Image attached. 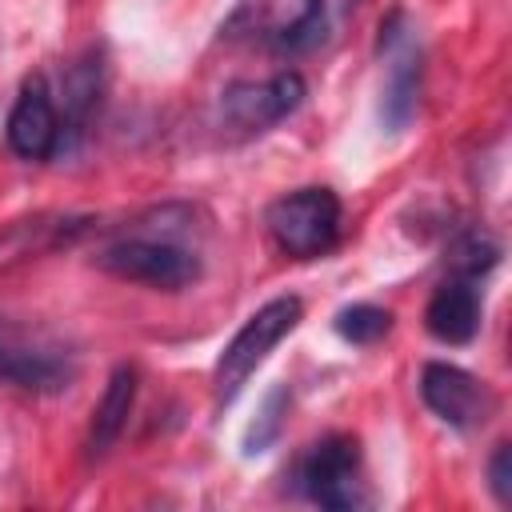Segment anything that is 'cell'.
Listing matches in <instances>:
<instances>
[{
	"instance_id": "8",
	"label": "cell",
	"mask_w": 512,
	"mask_h": 512,
	"mask_svg": "<svg viewBox=\"0 0 512 512\" xmlns=\"http://www.w3.org/2000/svg\"><path fill=\"white\" fill-rule=\"evenodd\" d=\"M4 132H8L12 152L24 156V160H44V156H52L60 148V116H56L52 96H48L40 76H32L20 88V96H16L12 112H8V128Z\"/></svg>"
},
{
	"instance_id": "5",
	"label": "cell",
	"mask_w": 512,
	"mask_h": 512,
	"mask_svg": "<svg viewBox=\"0 0 512 512\" xmlns=\"http://www.w3.org/2000/svg\"><path fill=\"white\" fill-rule=\"evenodd\" d=\"M380 52L388 60L380 116L392 132H400L416 116V104H420V44H416L404 12H392L380 24Z\"/></svg>"
},
{
	"instance_id": "14",
	"label": "cell",
	"mask_w": 512,
	"mask_h": 512,
	"mask_svg": "<svg viewBox=\"0 0 512 512\" xmlns=\"http://www.w3.org/2000/svg\"><path fill=\"white\" fill-rule=\"evenodd\" d=\"M284 416H288V392H284V388H272V392L264 396V408H260L256 424H252V428H248V436H244V456L264 452V448L280 436Z\"/></svg>"
},
{
	"instance_id": "11",
	"label": "cell",
	"mask_w": 512,
	"mask_h": 512,
	"mask_svg": "<svg viewBox=\"0 0 512 512\" xmlns=\"http://www.w3.org/2000/svg\"><path fill=\"white\" fill-rule=\"evenodd\" d=\"M132 404H136V368L120 364L108 376V388H104V396H100V404L92 412V428H88V452L92 456H104L120 440V432H124V424L132 416Z\"/></svg>"
},
{
	"instance_id": "4",
	"label": "cell",
	"mask_w": 512,
	"mask_h": 512,
	"mask_svg": "<svg viewBox=\"0 0 512 512\" xmlns=\"http://www.w3.org/2000/svg\"><path fill=\"white\" fill-rule=\"evenodd\" d=\"M100 268L120 280L164 288V292L188 288L200 276V260L188 248H176L168 240H120L100 252Z\"/></svg>"
},
{
	"instance_id": "7",
	"label": "cell",
	"mask_w": 512,
	"mask_h": 512,
	"mask_svg": "<svg viewBox=\"0 0 512 512\" xmlns=\"http://www.w3.org/2000/svg\"><path fill=\"white\" fill-rule=\"evenodd\" d=\"M420 396H424V404L444 424H452L460 432L480 428L492 416V408H496L492 392L472 372H464L456 364H440V360L424 364V372H420Z\"/></svg>"
},
{
	"instance_id": "2",
	"label": "cell",
	"mask_w": 512,
	"mask_h": 512,
	"mask_svg": "<svg viewBox=\"0 0 512 512\" xmlns=\"http://www.w3.org/2000/svg\"><path fill=\"white\" fill-rule=\"evenodd\" d=\"M268 232L288 256H320L340 240V200L332 188H296L268 208Z\"/></svg>"
},
{
	"instance_id": "3",
	"label": "cell",
	"mask_w": 512,
	"mask_h": 512,
	"mask_svg": "<svg viewBox=\"0 0 512 512\" xmlns=\"http://www.w3.org/2000/svg\"><path fill=\"white\" fill-rule=\"evenodd\" d=\"M300 488L312 504L348 512L364 504V480H360V444L352 436H324L308 448L300 460Z\"/></svg>"
},
{
	"instance_id": "10",
	"label": "cell",
	"mask_w": 512,
	"mask_h": 512,
	"mask_svg": "<svg viewBox=\"0 0 512 512\" xmlns=\"http://www.w3.org/2000/svg\"><path fill=\"white\" fill-rule=\"evenodd\" d=\"M0 380L24 388V392H60L72 380V364L60 352L4 344L0 340Z\"/></svg>"
},
{
	"instance_id": "1",
	"label": "cell",
	"mask_w": 512,
	"mask_h": 512,
	"mask_svg": "<svg viewBox=\"0 0 512 512\" xmlns=\"http://www.w3.org/2000/svg\"><path fill=\"white\" fill-rule=\"evenodd\" d=\"M300 316H304V304L296 296H276V300H268L264 308H256L244 320V328L228 340V348L216 360V400L220 404H232L236 400V392L248 384V376L300 324Z\"/></svg>"
},
{
	"instance_id": "13",
	"label": "cell",
	"mask_w": 512,
	"mask_h": 512,
	"mask_svg": "<svg viewBox=\"0 0 512 512\" xmlns=\"http://www.w3.org/2000/svg\"><path fill=\"white\" fill-rule=\"evenodd\" d=\"M324 28H328L324 4L320 0H304L300 16L276 32V48L280 52H308V48H316L324 40Z\"/></svg>"
},
{
	"instance_id": "15",
	"label": "cell",
	"mask_w": 512,
	"mask_h": 512,
	"mask_svg": "<svg viewBox=\"0 0 512 512\" xmlns=\"http://www.w3.org/2000/svg\"><path fill=\"white\" fill-rule=\"evenodd\" d=\"M496 244H488V240H480V236H472V240H464L460 248H456V256H452V264H456V276H468V280H476L480 272H488L492 264H496Z\"/></svg>"
},
{
	"instance_id": "12",
	"label": "cell",
	"mask_w": 512,
	"mask_h": 512,
	"mask_svg": "<svg viewBox=\"0 0 512 512\" xmlns=\"http://www.w3.org/2000/svg\"><path fill=\"white\" fill-rule=\"evenodd\" d=\"M388 328H392V312H384L376 304H352V308L336 312V332L348 344H376Z\"/></svg>"
},
{
	"instance_id": "16",
	"label": "cell",
	"mask_w": 512,
	"mask_h": 512,
	"mask_svg": "<svg viewBox=\"0 0 512 512\" xmlns=\"http://www.w3.org/2000/svg\"><path fill=\"white\" fill-rule=\"evenodd\" d=\"M488 484H492V492H496L500 504L512 500V448L508 444H500L492 452V460H488Z\"/></svg>"
},
{
	"instance_id": "6",
	"label": "cell",
	"mask_w": 512,
	"mask_h": 512,
	"mask_svg": "<svg viewBox=\"0 0 512 512\" xmlns=\"http://www.w3.org/2000/svg\"><path fill=\"white\" fill-rule=\"evenodd\" d=\"M304 104V80L296 72H276L268 80H240L228 84L220 96V112L232 128L244 132H264L292 116Z\"/></svg>"
},
{
	"instance_id": "9",
	"label": "cell",
	"mask_w": 512,
	"mask_h": 512,
	"mask_svg": "<svg viewBox=\"0 0 512 512\" xmlns=\"http://www.w3.org/2000/svg\"><path fill=\"white\" fill-rule=\"evenodd\" d=\"M424 328L440 344H468L480 328V296L468 276H456L440 284L424 308Z\"/></svg>"
}]
</instances>
